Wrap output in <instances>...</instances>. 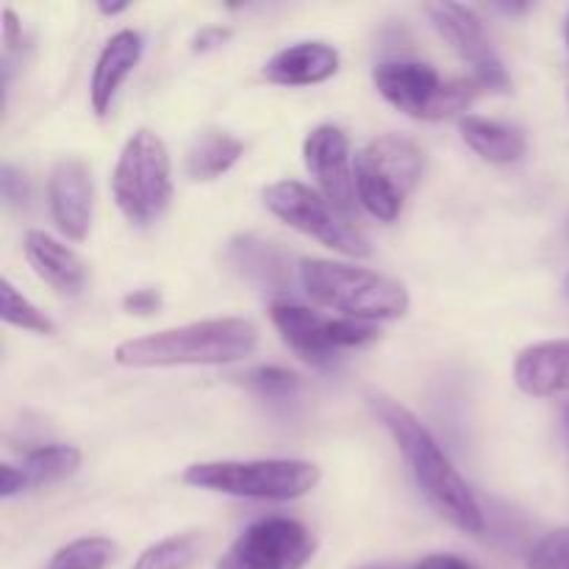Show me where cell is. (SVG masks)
<instances>
[{
  "label": "cell",
  "mask_w": 569,
  "mask_h": 569,
  "mask_svg": "<svg viewBox=\"0 0 569 569\" xmlns=\"http://www.w3.org/2000/svg\"><path fill=\"white\" fill-rule=\"evenodd\" d=\"M567 426H569V409H567Z\"/></svg>",
  "instance_id": "cell-38"
},
{
  "label": "cell",
  "mask_w": 569,
  "mask_h": 569,
  "mask_svg": "<svg viewBox=\"0 0 569 569\" xmlns=\"http://www.w3.org/2000/svg\"><path fill=\"white\" fill-rule=\"evenodd\" d=\"M22 42V22L17 20V14L11 9H3V48L6 53L17 50V44Z\"/></svg>",
  "instance_id": "cell-32"
},
{
  "label": "cell",
  "mask_w": 569,
  "mask_h": 569,
  "mask_svg": "<svg viewBox=\"0 0 569 569\" xmlns=\"http://www.w3.org/2000/svg\"><path fill=\"white\" fill-rule=\"evenodd\" d=\"M26 489H28V481H26V476H22L20 467H14V465L0 467V498L11 500L14 495L26 492Z\"/></svg>",
  "instance_id": "cell-30"
},
{
  "label": "cell",
  "mask_w": 569,
  "mask_h": 569,
  "mask_svg": "<svg viewBox=\"0 0 569 569\" xmlns=\"http://www.w3.org/2000/svg\"><path fill=\"white\" fill-rule=\"evenodd\" d=\"M117 545L106 537H83L56 550L48 569H109Z\"/></svg>",
  "instance_id": "cell-23"
},
{
  "label": "cell",
  "mask_w": 569,
  "mask_h": 569,
  "mask_svg": "<svg viewBox=\"0 0 569 569\" xmlns=\"http://www.w3.org/2000/svg\"><path fill=\"white\" fill-rule=\"evenodd\" d=\"M567 98H569V94H567Z\"/></svg>",
  "instance_id": "cell-39"
},
{
  "label": "cell",
  "mask_w": 569,
  "mask_h": 569,
  "mask_svg": "<svg viewBox=\"0 0 569 569\" xmlns=\"http://www.w3.org/2000/svg\"><path fill=\"white\" fill-rule=\"evenodd\" d=\"M48 200L56 228L70 242H83L89 237L94 214L92 170L81 159L56 161L53 172H50Z\"/></svg>",
  "instance_id": "cell-12"
},
{
  "label": "cell",
  "mask_w": 569,
  "mask_h": 569,
  "mask_svg": "<svg viewBox=\"0 0 569 569\" xmlns=\"http://www.w3.org/2000/svg\"><path fill=\"white\" fill-rule=\"evenodd\" d=\"M98 11L106 17H114V14H122V11H128V3H98Z\"/></svg>",
  "instance_id": "cell-34"
},
{
  "label": "cell",
  "mask_w": 569,
  "mask_h": 569,
  "mask_svg": "<svg viewBox=\"0 0 569 569\" xmlns=\"http://www.w3.org/2000/svg\"><path fill=\"white\" fill-rule=\"evenodd\" d=\"M81 467V450L72 445H42V448L31 450L22 461V476H26L28 489L31 487H48V483L64 481L72 472Z\"/></svg>",
  "instance_id": "cell-21"
},
{
  "label": "cell",
  "mask_w": 569,
  "mask_h": 569,
  "mask_svg": "<svg viewBox=\"0 0 569 569\" xmlns=\"http://www.w3.org/2000/svg\"><path fill=\"white\" fill-rule=\"evenodd\" d=\"M317 537L292 517H264L244 528L217 569H303L315 559Z\"/></svg>",
  "instance_id": "cell-9"
},
{
  "label": "cell",
  "mask_w": 569,
  "mask_h": 569,
  "mask_svg": "<svg viewBox=\"0 0 569 569\" xmlns=\"http://www.w3.org/2000/svg\"><path fill=\"white\" fill-rule=\"evenodd\" d=\"M270 320L283 342L295 350L303 361L317 367L331 365L339 356L337 345L331 339V320L309 306L292 303V300H276L270 309Z\"/></svg>",
  "instance_id": "cell-13"
},
{
  "label": "cell",
  "mask_w": 569,
  "mask_h": 569,
  "mask_svg": "<svg viewBox=\"0 0 569 569\" xmlns=\"http://www.w3.org/2000/svg\"><path fill=\"white\" fill-rule=\"evenodd\" d=\"M183 483L206 492L250 500H298L315 492L320 467L300 459H253V461H200L187 467Z\"/></svg>",
  "instance_id": "cell-4"
},
{
  "label": "cell",
  "mask_w": 569,
  "mask_h": 569,
  "mask_svg": "<svg viewBox=\"0 0 569 569\" xmlns=\"http://www.w3.org/2000/svg\"><path fill=\"white\" fill-rule=\"evenodd\" d=\"M0 309H3L0 317H3L6 326L22 328V331L31 333H44V337L56 333L53 320H50L39 306H33L9 278H3V306H0Z\"/></svg>",
  "instance_id": "cell-24"
},
{
  "label": "cell",
  "mask_w": 569,
  "mask_h": 569,
  "mask_svg": "<svg viewBox=\"0 0 569 569\" xmlns=\"http://www.w3.org/2000/svg\"><path fill=\"white\" fill-rule=\"evenodd\" d=\"M459 131L467 148L481 156L483 161H492V164H515L526 156V133L509 122L465 114L459 120Z\"/></svg>",
  "instance_id": "cell-19"
},
{
  "label": "cell",
  "mask_w": 569,
  "mask_h": 569,
  "mask_svg": "<svg viewBox=\"0 0 569 569\" xmlns=\"http://www.w3.org/2000/svg\"><path fill=\"white\" fill-rule=\"evenodd\" d=\"M426 11L431 17L433 28L439 31V37L472 67V76H476L478 87L495 89V92H509V72H506L500 56L495 53L481 17L470 6L431 3L426 6Z\"/></svg>",
  "instance_id": "cell-10"
},
{
  "label": "cell",
  "mask_w": 569,
  "mask_h": 569,
  "mask_svg": "<svg viewBox=\"0 0 569 569\" xmlns=\"http://www.w3.org/2000/svg\"><path fill=\"white\" fill-rule=\"evenodd\" d=\"M370 406L378 415V420L383 422V428L392 433L395 445H398L400 453L406 456L417 483H420L422 495L431 500L433 509H437L450 526L459 528V531L470 533V537H481V533L487 531L481 503H478L470 483H467L465 478H461V472L456 470L450 456L445 453L439 439L428 431L426 422H422L415 411L406 409L403 403L389 398V395L372 392Z\"/></svg>",
  "instance_id": "cell-1"
},
{
  "label": "cell",
  "mask_w": 569,
  "mask_h": 569,
  "mask_svg": "<svg viewBox=\"0 0 569 569\" xmlns=\"http://www.w3.org/2000/svg\"><path fill=\"white\" fill-rule=\"evenodd\" d=\"M259 348V328L242 317L200 320L128 339L114 350V361L131 370L150 367H220L237 365Z\"/></svg>",
  "instance_id": "cell-2"
},
{
  "label": "cell",
  "mask_w": 569,
  "mask_h": 569,
  "mask_svg": "<svg viewBox=\"0 0 569 569\" xmlns=\"http://www.w3.org/2000/svg\"><path fill=\"white\" fill-rule=\"evenodd\" d=\"M387 103L415 120H448L461 114L476 98V81H442L437 67L426 61H383L372 72Z\"/></svg>",
  "instance_id": "cell-7"
},
{
  "label": "cell",
  "mask_w": 569,
  "mask_h": 569,
  "mask_svg": "<svg viewBox=\"0 0 569 569\" xmlns=\"http://www.w3.org/2000/svg\"><path fill=\"white\" fill-rule=\"evenodd\" d=\"M365 569H403L400 565H372V567H365Z\"/></svg>",
  "instance_id": "cell-35"
},
{
  "label": "cell",
  "mask_w": 569,
  "mask_h": 569,
  "mask_svg": "<svg viewBox=\"0 0 569 569\" xmlns=\"http://www.w3.org/2000/svg\"><path fill=\"white\" fill-rule=\"evenodd\" d=\"M411 569H472L465 559L450 553H437V556H426L422 561H417Z\"/></svg>",
  "instance_id": "cell-33"
},
{
  "label": "cell",
  "mask_w": 569,
  "mask_h": 569,
  "mask_svg": "<svg viewBox=\"0 0 569 569\" xmlns=\"http://www.w3.org/2000/svg\"><path fill=\"white\" fill-rule=\"evenodd\" d=\"M142 50L144 39L133 28H122L103 44L98 61H94L92 83H89V100H92L94 114L103 117L111 109L120 87L128 81L133 67L142 59Z\"/></svg>",
  "instance_id": "cell-14"
},
{
  "label": "cell",
  "mask_w": 569,
  "mask_h": 569,
  "mask_svg": "<svg viewBox=\"0 0 569 569\" xmlns=\"http://www.w3.org/2000/svg\"><path fill=\"white\" fill-rule=\"evenodd\" d=\"M0 194H3L6 206H14V209L17 206H26L28 198H31L26 176L14 164H9V161L0 167Z\"/></svg>",
  "instance_id": "cell-28"
},
{
  "label": "cell",
  "mask_w": 569,
  "mask_h": 569,
  "mask_svg": "<svg viewBox=\"0 0 569 569\" xmlns=\"http://www.w3.org/2000/svg\"><path fill=\"white\" fill-rule=\"evenodd\" d=\"M565 37H567V44H569V11H567V20H565Z\"/></svg>",
  "instance_id": "cell-36"
},
{
  "label": "cell",
  "mask_w": 569,
  "mask_h": 569,
  "mask_svg": "<svg viewBox=\"0 0 569 569\" xmlns=\"http://www.w3.org/2000/svg\"><path fill=\"white\" fill-rule=\"evenodd\" d=\"M303 292L317 306L339 311L350 320L383 322L400 320L409 311V289L395 278L367 267L328 259H303L298 267Z\"/></svg>",
  "instance_id": "cell-3"
},
{
  "label": "cell",
  "mask_w": 569,
  "mask_h": 569,
  "mask_svg": "<svg viewBox=\"0 0 569 569\" xmlns=\"http://www.w3.org/2000/svg\"><path fill=\"white\" fill-rule=\"evenodd\" d=\"M381 337L376 322H365V320H350V317H337L331 320V339L337 345V350H353V348H367L376 339Z\"/></svg>",
  "instance_id": "cell-27"
},
{
  "label": "cell",
  "mask_w": 569,
  "mask_h": 569,
  "mask_svg": "<svg viewBox=\"0 0 569 569\" xmlns=\"http://www.w3.org/2000/svg\"><path fill=\"white\" fill-rule=\"evenodd\" d=\"M26 259L31 270L59 295L78 298L87 289V264L61 239L44 231L26 233Z\"/></svg>",
  "instance_id": "cell-15"
},
{
  "label": "cell",
  "mask_w": 569,
  "mask_h": 569,
  "mask_svg": "<svg viewBox=\"0 0 569 569\" xmlns=\"http://www.w3.org/2000/svg\"><path fill=\"white\" fill-rule=\"evenodd\" d=\"M228 37H231V31H228V28H220V26L203 28V31H200L198 37H194L192 50H194V53H206V50L220 48V44L226 42Z\"/></svg>",
  "instance_id": "cell-31"
},
{
  "label": "cell",
  "mask_w": 569,
  "mask_h": 569,
  "mask_svg": "<svg viewBox=\"0 0 569 569\" xmlns=\"http://www.w3.org/2000/svg\"><path fill=\"white\" fill-rule=\"evenodd\" d=\"M528 569H569V528L539 539L528 556Z\"/></svg>",
  "instance_id": "cell-26"
},
{
  "label": "cell",
  "mask_w": 569,
  "mask_h": 569,
  "mask_svg": "<svg viewBox=\"0 0 569 569\" xmlns=\"http://www.w3.org/2000/svg\"><path fill=\"white\" fill-rule=\"evenodd\" d=\"M228 259H231L233 270L259 287L261 292L270 295H287L289 283V261L276 244L264 242L259 237H237L228 244Z\"/></svg>",
  "instance_id": "cell-18"
},
{
  "label": "cell",
  "mask_w": 569,
  "mask_h": 569,
  "mask_svg": "<svg viewBox=\"0 0 569 569\" xmlns=\"http://www.w3.org/2000/svg\"><path fill=\"white\" fill-rule=\"evenodd\" d=\"M200 556L198 533H178L150 545L131 569H192Z\"/></svg>",
  "instance_id": "cell-22"
},
{
  "label": "cell",
  "mask_w": 569,
  "mask_h": 569,
  "mask_svg": "<svg viewBox=\"0 0 569 569\" xmlns=\"http://www.w3.org/2000/svg\"><path fill=\"white\" fill-rule=\"evenodd\" d=\"M339 72V50L328 42H295L267 59L261 76L278 87H311Z\"/></svg>",
  "instance_id": "cell-16"
},
{
  "label": "cell",
  "mask_w": 569,
  "mask_h": 569,
  "mask_svg": "<svg viewBox=\"0 0 569 569\" xmlns=\"http://www.w3.org/2000/svg\"><path fill=\"white\" fill-rule=\"evenodd\" d=\"M303 161L320 194L345 217L356 214V164L350 161V139L339 126H317L303 142Z\"/></svg>",
  "instance_id": "cell-11"
},
{
  "label": "cell",
  "mask_w": 569,
  "mask_h": 569,
  "mask_svg": "<svg viewBox=\"0 0 569 569\" xmlns=\"http://www.w3.org/2000/svg\"><path fill=\"white\" fill-rule=\"evenodd\" d=\"M565 295L569 298V276H567V281H565Z\"/></svg>",
  "instance_id": "cell-37"
},
{
  "label": "cell",
  "mask_w": 569,
  "mask_h": 569,
  "mask_svg": "<svg viewBox=\"0 0 569 569\" xmlns=\"http://www.w3.org/2000/svg\"><path fill=\"white\" fill-rule=\"evenodd\" d=\"M244 153V144L239 142L233 133L220 131V128H209V131L198 133L192 148L187 150V176L194 181H214V178L226 176Z\"/></svg>",
  "instance_id": "cell-20"
},
{
  "label": "cell",
  "mask_w": 569,
  "mask_h": 569,
  "mask_svg": "<svg viewBox=\"0 0 569 569\" xmlns=\"http://www.w3.org/2000/svg\"><path fill=\"white\" fill-rule=\"evenodd\" d=\"M422 150L411 139L387 133L356 156V198L370 217L395 222L422 178Z\"/></svg>",
  "instance_id": "cell-6"
},
{
  "label": "cell",
  "mask_w": 569,
  "mask_h": 569,
  "mask_svg": "<svg viewBox=\"0 0 569 569\" xmlns=\"http://www.w3.org/2000/svg\"><path fill=\"white\" fill-rule=\"evenodd\" d=\"M515 383L531 398L569 392V339L539 342L522 350L515 361Z\"/></svg>",
  "instance_id": "cell-17"
},
{
  "label": "cell",
  "mask_w": 569,
  "mask_h": 569,
  "mask_svg": "<svg viewBox=\"0 0 569 569\" xmlns=\"http://www.w3.org/2000/svg\"><path fill=\"white\" fill-rule=\"evenodd\" d=\"M264 206L270 214L287 222L295 231L306 233V237L317 239L326 248L339 250L345 256H356V259H367L372 253L370 242L365 233L350 220H345L320 192L300 181H278L261 192Z\"/></svg>",
  "instance_id": "cell-8"
},
{
  "label": "cell",
  "mask_w": 569,
  "mask_h": 569,
  "mask_svg": "<svg viewBox=\"0 0 569 569\" xmlns=\"http://www.w3.org/2000/svg\"><path fill=\"white\" fill-rule=\"evenodd\" d=\"M239 381L250 389V392L261 395L270 400H289L300 389V376L283 367H256L239 376Z\"/></svg>",
  "instance_id": "cell-25"
},
{
  "label": "cell",
  "mask_w": 569,
  "mask_h": 569,
  "mask_svg": "<svg viewBox=\"0 0 569 569\" xmlns=\"http://www.w3.org/2000/svg\"><path fill=\"white\" fill-rule=\"evenodd\" d=\"M122 309H126L128 315L139 317L156 315V311L161 309L159 289H133V292H128L126 298H122Z\"/></svg>",
  "instance_id": "cell-29"
},
{
  "label": "cell",
  "mask_w": 569,
  "mask_h": 569,
  "mask_svg": "<svg viewBox=\"0 0 569 569\" xmlns=\"http://www.w3.org/2000/svg\"><path fill=\"white\" fill-rule=\"evenodd\" d=\"M111 194L133 226H150L164 214L172 200V161L159 133L139 128L128 137L111 172Z\"/></svg>",
  "instance_id": "cell-5"
}]
</instances>
